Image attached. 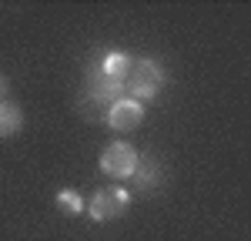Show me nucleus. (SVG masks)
<instances>
[{
    "label": "nucleus",
    "instance_id": "obj_1",
    "mask_svg": "<svg viewBox=\"0 0 251 241\" xmlns=\"http://www.w3.org/2000/svg\"><path fill=\"white\" fill-rule=\"evenodd\" d=\"M164 67L151 57H134L131 60V71L124 77V91L131 94V100H151L157 97V91L164 87Z\"/></svg>",
    "mask_w": 251,
    "mask_h": 241
},
{
    "label": "nucleus",
    "instance_id": "obj_2",
    "mask_svg": "<svg viewBox=\"0 0 251 241\" xmlns=\"http://www.w3.org/2000/svg\"><path fill=\"white\" fill-rule=\"evenodd\" d=\"M127 208H131V194H127L121 184H107V188H100L94 198H91V204H84V211L91 215V221L121 218Z\"/></svg>",
    "mask_w": 251,
    "mask_h": 241
},
{
    "label": "nucleus",
    "instance_id": "obj_3",
    "mask_svg": "<svg viewBox=\"0 0 251 241\" xmlns=\"http://www.w3.org/2000/svg\"><path fill=\"white\" fill-rule=\"evenodd\" d=\"M137 168V151L131 144H124V141H114V144H107L104 147V154H100V171L107 174V178H131Z\"/></svg>",
    "mask_w": 251,
    "mask_h": 241
},
{
    "label": "nucleus",
    "instance_id": "obj_4",
    "mask_svg": "<svg viewBox=\"0 0 251 241\" xmlns=\"http://www.w3.org/2000/svg\"><path fill=\"white\" fill-rule=\"evenodd\" d=\"M144 120V104L131 97H117L111 107H107V124L114 131H134L137 124Z\"/></svg>",
    "mask_w": 251,
    "mask_h": 241
},
{
    "label": "nucleus",
    "instance_id": "obj_5",
    "mask_svg": "<svg viewBox=\"0 0 251 241\" xmlns=\"http://www.w3.org/2000/svg\"><path fill=\"white\" fill-rule=\"evenodd\" d=\"M87 94H91V100L94 104H114L117 94H124V84L121 80H114L111 74H104L100 67H91V74H87Z\"/></svg>",
    "mask_w": 251,
    "mask_h": 241
},
{
    "label": "nucleus",
    "instance_id": "obj_6",
    "mask_svg": "<svg viewBox=\"0 0 251 241\" xmlns=\"http://www.w3.org/2000/svg\"><path fill=\"white\" fill-rule=\"evenodd\" d=\"M131 178L137 181V188L141 191H151V188H157L161 181H164V174H161V164H157L154 158H137V168H134V174Z\"/></svg>",
    "mask_w": 251,
    "mask_h": 241
},
{
    "label": "nucleus",
    "instance_id": "obj_7",
    "mask_svg": "<svg viewBox=\"0 0 251 241\" xmlns=\"http://www.w3.org/2000/svg\"><path fill=\"white\" fill-rule=\"evenodd\" d=\"M24 127V114L14 100H0V138H10Z\"/></svg>",
    "mask_w": 251,
    "mask_h": 241
},
{
    "label": "nucleus",
    "instance_id": "obj_8",
    "mask_svg": "<svg viewBox=\"0 0 251 241\" xmlns=\"http://www.w3.org/2000/svg\"><path fill=\"white\" fill-rule=\"evenodd\" d=\"M131 60H134L131 54H121V50H111V54H107V57L100 60L97 67H100L104 74H111L114 80H121V84H124V77H127V71H131Z\"/></svg>",
    "mask_w": 251,
    "mask_h": 241
},
{
    "label": "nucleus",
    "instance_id": "obj_9",
    "mask_svg": "<svg viewBox=\"0 0 251 241\" xmlns=\"http://www.w3.org/2000/svg\"><path fill=\"white\" fill-rule=\"evenodd\" d=\"M54 204H57V211H64V215H84V198H80L77 191H57V198H54Z\"/></svg>",
    "mask_w": 251,
    "mask_h": 241
},
{
    "label": "nucleus",
    "instance_id": "obj_10",
    "mask_svg": "<svg viewBox=\"0 0 251 241\" xmlns=\"http://www.w3.org/2000/svg\"><path fill=\"white\" fill-rule=\"evenodd\" d=\"M7 94H10V80L0 77V100H7Z\"/></svg>",
    "mask_w": 251,
    "mask_h": 241
}]
</instances>
